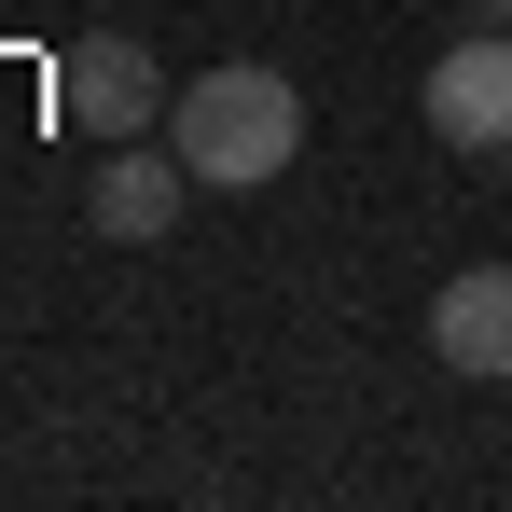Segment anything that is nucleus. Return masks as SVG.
I'll return each mask as SVG.
<instances>
[{
    "instance_id": "nucleus-1",
    "label": "nucleus",
    "mask_w": 512,
    "mask_h": 512,
    "mask_svg": "<svg viewBox=\"0 0 512 512\" xmlns=\"http://www.w3.org/2000/svg\"><path fill=\"white\" fill-rule=\"evenodd\" d=\"M167 153L208 180V194H250V180H277L291 153H305V97H291V70H263V56L194 70V84L167 97Z\"/></svg>"
},
{
    "instance_id": "nucleus-2",
    "label": "nucleus",
    "mask_w": 512,
    "mask_h": 512,
    "mask_svg": "<svg viewBox=\"0 0 512 512\" xmlns=\"http://www.w3.org/2000/svg\"><path fill=\"white\" fill-rule=\"evenodd\" d=\"M167 97H180V84L153 70V42H125V28L56 56V125H70V139H139Z\"/></svg>"
},
{
    "instance_id": "nucleus-3",
    "label": "nucleus",
    "mask_w": 512,
    "mask_h": 512,
    "mask_svg": "<svg viewBox=\"0 0 512 512\" xmlns=\"http://www.w3.org/2000/svg\"><path fill=\"white\" fill-rule=\"evenodd\" d=\"M429 139L443 153H512V28L499 14L429 56Z\"/></svg>"
},
{
    "instance_id": "nucleus-4",
    "label": "nucleus",
    "mask_w": 512,
    "mask_h": 512,
    "mask_svg": "<svg viewBox=\"0 0 512 512\" xmlns=\"http://www.w3.org/2000/svg\"><path fill=\"white\" fill-rule=\"evenodd\" d=\"M429 360L471 374V388H512V263H457L443 305H429Z\"/></svg>"
},
{
    "instance_id": "nucleus-5",
    "label": "nucleus",
    "mask_w": 512,
    "mask_h": 512,
    "mask_svg": "<svg viewBox=\"0 0 512 512\" xmlns=\"http://www.w3.org/2000/svg\"><path fill=\"white\" fill-rule=\"evenodd\" d=\"M194 194H208V180L180 167V153H153V139H111V167H97V236H125V250H153V236H167L180 208H194Z\"/></svg>"
}]
</instances>
